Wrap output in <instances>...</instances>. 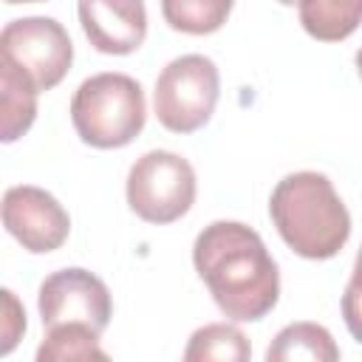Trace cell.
Instances as JSON below:
<instances>
[{"label":"cell","instance_id":"obj_1","mask_svg":"<svg viewBox=\"0 0 362 362\" xmlns=\"http://www.w3.org/2000/svg\"><path fill=\"white\" fill-rule=\"evenodd\" d=\"M192 263L215 305L238 322L263 320L280 297V272L263 238L240 221L204 226L192 246Z\"/></svg>","mask_w":362,"mask_h":362},{"label":"cell","instance_id":"obj_2","mask_svg":"<svg viewBox=\"0 0 362 362\" xmlns=\"http://www.w3.org/2000/svg\"><path fill=\"white\" fill-rule=\"evenodd\" d=\"M269 215L286 246L305 260H328L351 238V212L331 178L317 170L280 178L269 198Z\"/></svg>","mask_w":362,"mask_h":362},{"label":"cell","instance_id":"obj_3","mask_svg":"<svg viewBox=\"0 0 362 362\" xmlns=\"http://www.w3.org/2000/svg\"><path fill=\"white\" fill-rule=\"evenodd\" d=\"M71 122L76 136L96 150L124 147L144 130V90L127 74H93L74 90Z\"/></svg>","mask_w":362,"mask_h":362},{"label":"cell","instance_id":"obj_4","mask_svg":"<svg viewBox=\"0 0 362 362\" xmlns=\"http://www.w3.org/2000/svg\"><path fill=\"white\" fill-rule=\"evenodd\" d=\"M221 96V74L204 54H184L167 62L156 79L153 107L156 119L173 133H192L204 127Z\"/></svg>","mask_w":362,"mask_h":362},{"label":"cell","instance_id":"obj_5","mask_svg":"<svg viewBox=\"0 0 362 362\" xmlns=\"http://www.w3.org/2000/svg\"><path fill=\"white\" fill-rule=\"evenodd\" d=\"M127 204L147 223H173L195 204V170L173 150H150L127 173Z\"/></svg>","mask_w":362,"mask_h":362},{"label":"cell","instance_id":"obj_6","mask_svg":"<svg viewBox=\"0 0 362 362\" xmlns=\"http://www.w3.org/2000/svg\"><path fill=\"white\" fill-rule=\"evenodd\" d=\"M0 57L31 76L42 93L59 85L71 71L74 42L54 17H23L6 23L0 34Z\"/></svg>","mask_w":362,"mask_h":362},{"label":"cell","instance_id":"obj_7","mask_svg":"<svg viewBox=\"0 0 362 362\" xmlns=\"http://www.w3.org/2000/svg\"><path fill=\"white\" fill-rule=\"evenodd\" d=\"M37 308L45 328L85 325L102 337L113 317V300L107 286L88 269L71 266L48 274L40 283Z\"/></svg>","mask_w":362,"mask_h":362},{"label":"cell","instance_id":"obj_8","mask_svg":"<svg viewBox=\"0 0 362 362\" xmlns=\"http://www.w3.org/2000/svg\"><path fill=\"white\" fill-rule=\"evenodd\" d=\"M3 226L31 255H48L68 240L71 218L42 187L20 184L3 195Z\"/></svg>","mask_w":362,"mask_h":362},{"label":"cell","instance_id":"obj_9","mask_svg":"<svg viewBox=\"0 0 362 362\" xmlns=\"http://www.w3.org/2000/svg\"><path fill=\"white\" fill-rule=\"evenodd\" d=\"M76 11L88 42L102 54H133L147 37L144 0H79Z\"/></svg>","mask_w":362,"mask_h":362},{"label":"cell","instance_id":"obj_10","mask_svg":"<svg viewBox=\"0 0 362 362\" xmlns=\"http://www.w3.org/2000/svg\"><path fill=\"white\" fill-rule=\"evenodd\" d=\"M37 85L17 65L0 57V139L17 141L37 116Z\"/></svg>","mask_w":362,"mask_h":362},{"label":"cell","instance_id":"obj_11","mask_svg":"<svg viewBox=\"0 0 362 362\" xmlns=\"http://www.w3.org/2000/svg\"><path fill=\"white\" fill-rule=\"evenodd\" d=\"M269 362H297V359H314V362H337L339 348L331 337V331L320 322H291L286 325L272 345L266 348Z\"/></svg>","mask_w":362,"mask_h":362},{"label":"cell","instance_id":"obj_12","mask_svg":"<svg viewBox=\"0 0 362 362\" xmlns=\"http://www.w3.org/2000/svg\"><path fill=\"white\" fill-rule=\"evenodd\" d=\"M300 25L320 42H342L362 23V0H300Z\"/></svg>","mask_w":362,"mask_h":362},{"label":"cell","instance_id":"obj_13","mask_svg":"<svg viewBox=\"0 0 362 362\" xmlns=\"http://www.w3.org/2000/svg\"><path fill=\"white\" fill-rule=\"evenodd\" d=\"M252 356V345L246 334L238 325L229 322H209L198 328L184 351L187 362H204V359H226V362H246Z\"/></svg>","mask_w":362,"mask_h":362},{"label":"cell","instance_id":"obj_14","mask_svg":"<svg viewBox=\"0 0 362 362\" xmlns=\"http://www.w3.org/2000/svg\"><path fill=\"white\" fill-rule=\"evenodd\" d=\"M235 0H161V14L170 28L184 34H212L218 31L229 14Z\"/></svg>","mask_w":362,"mask_h":362},{"label":"cell","instance_id":"obj_15","mask_svg":"<svg viewBox=\"0 0 362 362\" xmlns=\"http://www.w3.org/2000/svg\"><path fill=\"white\" fill-rule=\"evenodd\" d=\"M62 359H107L99 348V334L85 325H57L45 328V339L37 348V362H62Z\"/></svg>","mask_w":362,"mask_h":362},{"label":"cell","instance_id":"obj_16","mask_svg":"<svg viewBox=\"0 0 362 362\" xmlns=\"http://www.w3.org/2000/svg\"><path fill=\"white\" fill-rule=\"evenodd\" d=\"M342 320H345V328L351 331V337L362 345V260L354 263L351 280L345 286V294H342Z\"/></svg>","mask_w":362,"mask_h":362},{"label":"cell","instance_id":"obj_17","mask_svg":"<svg viewBox=\"0 0 362 362\" xmlns=\"http://www.w3.org/2000/svg\"><path fill=\"white\" fill-rule=\"evenodd\" d=\"M20 334H25V311L20 308L14 291L3 288V342H0L3 356L17 345Z\"/></svg>","mask_w":362,"mask_h":362},{"label":"cell","instance_id":"obj_18","mask_svg":"<svg viewBox=\"0 0 362 362\" xmlns=\"http://www.w3.org/2000/svg\"><path fill=\"white\" fill-rule=\"evenodd\" d=\"M356 71H359V79H362V48L356 51Z\"/></svg>","mask_w":362,"mask_h":362},{"label":"cell","instance_id":"obj_19","mask_svg":"<svg viewBox=\"0 0 362 362\" xmlns=\"http://www.w3.org/2000/svg\"><path fill=\"white\" fill-rule=\"evenodd\" d=\"M8 6H17V3H42V0H6Z\"/></svg>","mask_w":362,"mask_h":362},{"label":"cell","instance_id":"obj_20","mask_svg":"<svg viewBox=\"0 0 362 362\" xmlns=\"http://www.w3.org/2000/svg\"><path fill=\"white\" fill-rule=\"evenodd\" d=\"M277 3H283V6H300V0H277Z\"/></svg>","mask_w":362,"mask_h":362},{"label":"cell","instance_id":"obj_21","mask_svg":"<svg viewBox=\"0 0 362 362\" xmlns=\"http://www.w3.org/2000/svg\"><path fill=\"white\" fill-rule=\"evenodd\" d=\"M356 260H362V249H359V255H356Z\"/></svg>","mask_w":362,"mask_h":362}]
</instances>
